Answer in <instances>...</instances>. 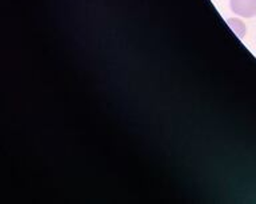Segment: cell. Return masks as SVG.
Instances as JSON below:
<instances>
[{
    "label": "cell",
    "mask_w": 256,
    "mask_h": 204,
    "mask_svg": "<svg viewBox=\"0 0 256 204\" xmlns=\"http://www.w3.org/2000/svg\"><path fill=\"white\" fill-rule=\"evenodd\" d=\"M231 10L236 15L252 18L256 15V0H231Z\"/></svg>",
    "instance_id": "1"
},
{
    "label": "cell",
    "mask_w": 256,
    "mask_h": 204,
    "mask_svg": "<svg viewBox=\"0 0 256 204\" xmlns=\"http://www.w3.org/2000/svg\"><path fill=\"white\" fill-rule=\"evenodd\" d=\"M228 26L231 27V30L236 34L238 38H243L246 35V24L239 19H228Z\"/></svg>",
    "instance_id": "2"
}]
</instances>
